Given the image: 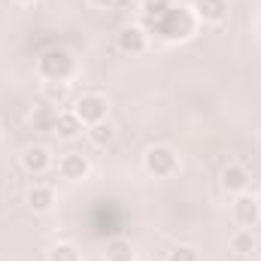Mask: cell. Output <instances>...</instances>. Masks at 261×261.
I'll return each instance as SVG.
<instances>
[{"mask_svg": "<svg viewBox=\"0 0 261 261\" xmlns=\"http://www.w3.org/2000/svg\"><path fill=\"white\" fill-rule=\"evenodd\" d=\"M234 219L243 225V228H252L255 222L261 219V206H258V197L252 195H237V200H234Z\"/></svg>", "mask_w": 261, "mask_h": 261, "instance_id": "8992f818", "label": "cell"}, {"mask_svg": "<svg viewBox=\"0 0 261 261\" xmlns=\"http://www.w3.org/2000/svg\"><path fill=\"white\" fill-rule=\"evenodd\" d=\"M52 203H55V192H52V186L37 182V186L28 189V206H31L34 213H46Z\"/></svg>", "mask_w": 261, "mask_h": 261, "instance_id": "8fae6325", "label": "cell"}, {"mask_svg": "<svg viewBox=\"0 0 261 261\" xmlns=\"http://www.w3.org/2000/svg\"><path fill=\"white\" fill-rule=\"evenodd\" d=\"M134 243L125 237H113L107 243V261H134Z\"/></svg>", "mask_w": 261, "mask_h": 261, "instance_id": "4fadbf2b", "label": "cell"}, {"mask_svg": "<svg viewBox=\"0 0 261 261\" xmlns=\"http://www.w3.org/2000/svg\"><path fill=\"white\" fill-rule=\"evenodd\" d=\"M91 6H100V9H110V6H116L119 0H88Z\"/></svg>", "mask_w": 261, "mask_h": 261, "instance_id": "44dd1931", "label": "cell"}, {"mask_svg": "<svg viewBox=\"0 0 261 261\" xmlns=\"http://www.w3.org/2000/svg\"><path fill=\"white\" fill-rule=\"evenodd\" d=\"M195 21L197 15L189 9V6H170L164 15H158L155 21H143L149 31H155L161 40H170V43H176V40H189L192 34H195Z\"/></svg>", "mask_w": 261, "mask_h": 261, "instance_id": "6da1fadb", "label": "cell"}, {"mask_svg": "<svg viewBox=\"0 0 261 261\" xmlns=\"http://www.w3.org/2000/svg\"><path fill=\"white\" fill-rule=\"evenodd\" d=\"M255 237H252V231L249 228H240L234 237H231V252H237V255H252L255 252Z\"/></svg>", "mask_w": 261, "mask_h": 261, "instance_id": "9a60e30c", "label": "cell"}, {"mask_svg": "<svg viewBox=\"0 0 261 261\" xmlns=\"http://www.w3.org/2000/svg\"><path fill=\"white\" fill-rule=\"evenodd\" d=\"M55 119H58V110L52 103H43L31 113V125L37 130H55Z\"/></svg>", "mask_w": 261, "mask_h": 261, "instance_id": "5bb4252c", "label": "cell"}, {"mask_svg": "<svg viewBox=\"0 0 261 261\" xmlns=\"http://www.w3.org/2000/svg\"><path fill=\"white\" fill-rule=\"evenodd\" d=\"M167 261H200V255H197L195 246H176Z\"/></svg>", "mask_w": 261, "mask_h": 261, "instance_id": "ffe728a7", "label": "cell"}, {"mask_svg": "<svg viewBox=\"0 0 261 261\" xmlns=\"http://www.w3.org/2000/svg\"><path fill=\"white\" fill-rule=\"evenodd\" d=\"M0 137H3V125H0Z\"/></svg>", "mask_w": 261, "mask_h": 261, "instance_id": "603a6c76", "label": "cell"}, {"mask_svg": "<svg viewBox=\"0 0 261 261\" xmlns=\"http://www.w3.org/2000/svg\"><path fill=\"white\" fill-rule=\"evenodd\" d=\"M58 173H61V179H70V182L85 179L88 176V158L79 152H67L58 158Z\"/></svg>", "mask_w": 261, "mask_h": 261, "instance_id": "5b68a950", "label": "cell"}, {"mask_svg": "<svg viewBox=\"0 0 261 261\" xmlns=\"http://www.w3.org/2000/svg\"><path fill=\"white\" fill-rule=\"evenodd\" d=\"M222 186H225V192H234V195L246 192V186H249V173H246V167H240V164H228V167L222 170Z\"/></svg>", "mask_w": 261, "mask_h": 261, "instance_id": "9c48e42d", "label": "cell"}, {"mask_svg": "<svg viewBox=\"0 0 261 261\" xmlns=\"http://www.w3.org/2000/svg\"><path fill=\"white\" fill-rule=\"evenodd\" d=\"M113 137H116V130H113V125H110L107 119L97 122V125H88V140H91L94 146H110Z\"/></svg>", "mask_w": 261, "mask_h": 261, "instance_id": "2e32d148", "label": "cell"}, {"mask_svg": "<svg viewBox=\"0 0 261 261\" xmlns=\"http://www.w3.org/2000/svg\"><path fill=\"white\" fill-rule=\"evenodd\" d=\"M107 110H110V103H107L103 94H82V97L76 100V107H73V113L79 116L82 125H97V122H103V119H107Z\"/></svg>", "mask_w": 261, "mask_h": 261, "instance_id": "3957f363", "label": "cell"}, {"mask_svg": "<svg viewBox=\"0 0 261 261\" xmlns=\"http://www.w3.org/2000/svg\"><path fill=\"white\" fill-rule=\"evenodd\" d=\"M21 164H24V170H28V173L40 176V173H46V170H49L52 155H49V149H46V146H31V149H24Z\"/></svg>", "mask_w": 261, "mask_h": 261, "instance_id": "ba28073f", "label": "cell"}, {"mask_svg": "<svg viewBox=\"0 0 261 261\" xmlns=\"http://www.w3.org/2000/svg\"><path fill=\"white\" fill-rule=\"evenodd\" d=\"M119 49L122 52H130V55H137V52H143L146 49V28H122V34H119Z\"/></svg>", "mask_w": 261, "mask_h": 261, "instance_id": "30bf717a", "label": "cell"}, {"mask_svg": "<svg viewBox=\"0 0 261 261\" xmlns=\"http://www.w3.org/2000/svg\"><path fill=\"white\" fill-rule=\"evenodd\" d=\"M49 261H79V249L73 243H58L49 249Z\"/></svg>", "mask_w": 261, "mask_h": 261, "instance_id": "ac0fdd59", "label": "cell"}, {"mask_svg": "<svg viewBox=\"0 0 261 261\" xmlns=\"http://www.w3.org/2000/svg\"><path fill=\"white\" fill-rule=\"evenodd\" d=\"M258 206H261V195H258Z\"/></svg>", "mask_w": 261, "mask_h": 261, "instance_id": "cb8c5ba5", "label": "cell"}, {"mask_svg": "<svg viewBox=\"0 0 261 261\" xmlns=\"http://www.w3.org/2000/svg\"><path fill=\"white\" fill-rule=\"evenodd\" d=\"M73 70H76V61H73V55L67 49H61V46L46 49L40 55V76L46 82H67L73 76Z\"/></svg>", "mask_w": 261, "mask_h": 261, "instance_id": "7a4b0ae2", "label": "cell"}, {"mask_svg": "<svg viewBox=\"0 0 261 261\" xmlns=\"http://www.w3.org/2000/svg\"><path fill=\"white\" fill-rule=\"evenodd\" d=\"M79 130H82V122H79V116H76L73 110L58 113V119H55V134H58L61 140H76Z\"/></svg>", "mask_w": 261, "mask_h": 261, "instance_id": "7c38bea8", "label": "cell"}, {"mask_svg": "<svg viewBox=\"0 0 261 261\" xmlns=\"http://www.w3.org/2000/svg\"><path fill=\"white\" fill-rule=\"evenodd\" d=\"M192 12H195L200 21L219 24V21H225V18H228V0H195Z\"/></svg>", "mask_w": 261, "mask_h": 261, "instance_id": "52a82bcc", "label": "cell"}, {"mask_svg": "<svg viewBox=\"0 0 261 261\" xmlns=\"http://www.w3.org/2000/svg\"><path fill=\"white\" fill-rule=\"evenodd\" d=\"M43 94H46V103H64L67 97V82H46V88H43Z\"/></svg>", "mask_w": 261, "mask_h": 261, "instance_id": "d6986e66", "label": "cell"}, {"mask_svg": "<svg viewBox=\"0 0 261 261\" xmlns=\"http://www.w3.org/2000/svg\"><path fill=\"white\" fill-rule=\"evenodd\" d=\"M18 3H31V0H18Z\"/></svg>", "mask_w": 261, "mask_h": 261, "instance_id": "7402d4cb", "label": "cell"}, {"mask_svg": "<svg viewBox=\"0 0 261 261\" xmlns=\"http://www.w3.org/2000/svg\"><path fill=\"white\" fill-rule=\"evenodd\" d=\"M170 6H173V0H140L143 21H155V18H158V15H164Z\"/></svg>", "mask_w": 261, "mask_h": 261, "instance_id": "e0dca14e", "label": "cell"}, {"mask_svg": "<svg viewBox=\"0 0 261 261\" xmlns=\"http://www.w3.org/2000/svg\"><path fill=\"white\" fill-rule=\"evenodd\" d=\"M176 167H179V158L170 146H152L146 152V170L152 176H170L176 173Z\"/></svg>", "mask_w": 261, "mask_h": 261, "instance_id": "277c9868", "label": "cell"}]
</instances>
